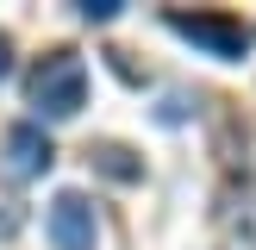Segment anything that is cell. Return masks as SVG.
<instances>
[{"label": "cell", "instance_id": "obj_3", "mask_svg": "<svg viewBox=\"0 0 256 250\" xmlns=\"http://www.w3.org/2000/svg\"><path fill=\"white\" fill-rule=\"evenodd\" d=\"M50 244L56 250H94V238H100V219H94V206H88V194H56L50 200Z\"/></svg>", "mask_w": 256, "mask_h": 250}, {"label": "cell", "instance_id": "obj_1", "mask_svg": "<svg viewBox=\"0 0 256 250\" xmlns=\"http://www.w3.org/2000/svg\"><path fill=\"white\" fill-rule=\"evenodd\" d=\"M25 94H32V106L44 112V119H75V112L88 106V62L75 56V50H50V56H38V69L25 75Z\"/></svg>", "mask_w": 256, "mask_h": 250}, {"label": "cell", "instance_id": "obj_5", "mask_svg": "<svg viewBox=\"0 0 256 250\" xmlns=\"http://www.w3.org/2000/svg\"><path fill=\"white\" fill-rule=\"evenodd\" d=\"M88 156H94L100 169L112 175V182H138V175H144V162H138V156H132V150H125V144H94V150H88Z\"/></svg>", "mask_w": 256, "mask_h": 250}, {"label": "cell", "instance_id": "obj_6", "mask_svg": "<svg viewBox=\"0 0 256 250\" xmlns=\"http://www.w3.org/2000/svg\"><path fill=\"white\" fill-rule=\"evenodd\" d=\"M119 6H125V0H82V19L106 25V19H119Z\"/></svg>", "mask_w": 256, "mask_h": 250}, {"label": "cell", "instance_id": "obj_2", "mask_svg": "<svg viewBox=\"0 0 256 250\" xmlns=\"http://www.w3.org/2000/svg\"><path fill=\"white\" fill-rule=\"evenodd\" d=\"M169 19V32H182L188 44H200L206 56H219V62H238L250 50V25H238V19H225V12H162Z\"/></svg>", "mask_w": 256, "mask_h": 250}, {"label": "cell", "instance_id": "obj_7", "mask_svg": "<svg viewBox=\"0 0 256 250\" xmlns=\"http://www.w3.org/2000/svg\"><path fill=\"white\" fill-rule=\"evenodd\" d=\"M12 69V44H6V32H0V75Z\"/></svg>", "mask_w": 256, "mask_h": 250}, {"label": "cell", "instance_id": "obj_4", "mask_svg": "<svg viewBox=\"0 0 256 250\" xmlns=\"http://www.w3.org/2000/svg\"><path fill=\"white\" fill-rule=\"evenodd\" d=\"M50 162H56V150H50V138L38 132V125H12L6 132V144H0V175H6V182H32Z\"/></svg>", "mask_w": 256, "mask_h": 250}]
</instances>
